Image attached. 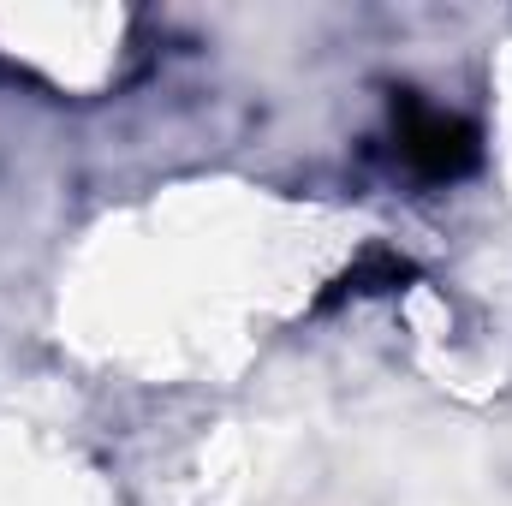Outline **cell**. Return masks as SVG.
<instances>
[{
  "mask_svg": "<svg viewBox=\"0 0 512 506\" xmlns=\"http://www.w3.org/2000/svg\"><path fill=\"white\" fill-rule=\"evenodd\" d=\"M387 114H393V155L405 161L411 179H423V185H453V179L477 173V161H483V131L471 126L465 114L435 108V102H423L417 90H393Z\"/></svg>",
  "mask_w": 512,
  "mask_h": 506,
  "instance_id": "cell-1",
  "label": "cell"
},
{
  "mask_svg": "<svg viewBox=\"0 0 512 506\" xmlns=\"http://www.w3.org/2000/svg\"><path fill=\"white\" fill-rule=\"evenodd\" d=\"M417 280V262L399 251H387V245H370V251L358 256L346 274H334V286L316 298V310H334V304H346V298H382V292H405Z\"/></svg>",
  "mask_w": 512,
  "mask_h": 506,
  "instance_id": "cell-2",
  "label": "cell"
}]
</instances>
